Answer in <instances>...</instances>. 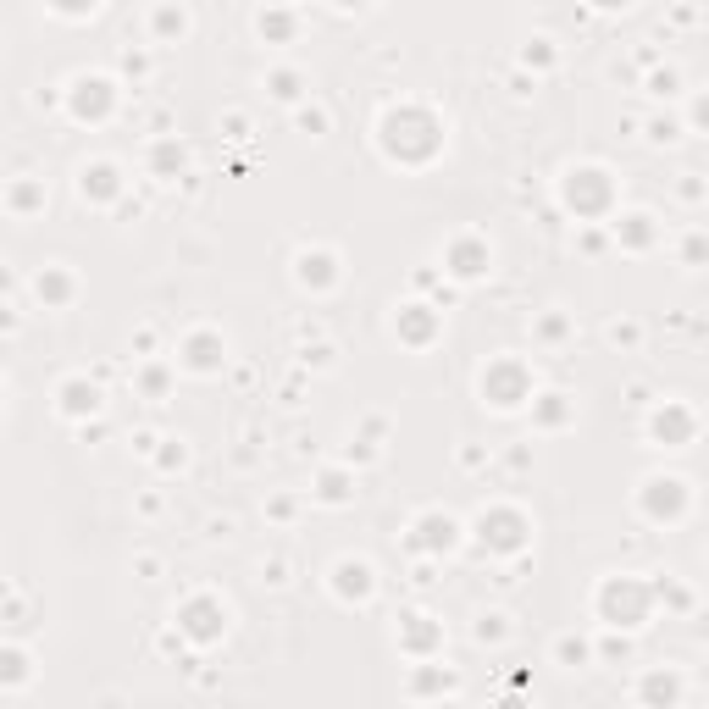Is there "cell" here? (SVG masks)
I'll return each mask as SVG.
<instances>
[{
    "mask_svg": "<svg viewBox=\"0 0 709 709\" xmlns=\"http://www.w3.org/2000/svg\"><path fill=\"white\" fill-rule=\"evenodd\" d=\"M377 139H383L388 161L399 167H427V161L444 150V122L427 106H388L377 122Z\"/></svg>",
    "mask_w": 709,
    "mask_h": 709,
    "instance_id": "cell-1",
    "label": "cell"
},
{
    "mask_svg": "<svg viewBox=\"0 0 709 709\" xmlns=\"http://www.w3.org/2000/svg\"><path fill=\"white\" fill-rule=\"evenodd\" d=\"M604 626H643L654 615V582H637V577H604L599 582V599H593Z\"/></svg>",
    "mask_w": 709,
    "mask_h": 709,
    "instance_id": "cell-2",
    "label": "cell"
},
{
    "mask_svg": "<svg viewBox=\"0 0 709 709\" xmlns=\"http://www.w3.org/2000/svg\"><path fill=\"white\" fill-rule=\"evenodd\" d=\"M560 200H565V211H577L582 222L610 217V205H615V178L599 167V161L565 167V178H560Z\"/></svg>",
    "mask_w": 709,
    "mask_h": 709,
    "instance_id": "cell-3",
    "label": "cell"
},
{
    "mask_svg": "<svg viewBox=\"0 0 709 709\" xmlns=\"http://www.w3.org/2000/svg\"><path fill=\"white\" fill-rule=\"evenodd\" d=\"M477 388H482V405H493V410H521L538 383H532V366H527V361H516V355H499V361L482 366Z\"/></svg>",
    "mask_w": 709,
    "mask_h": 709,
    "instance_id": "cell-4",
    "label": "cell"
},
{
    "mask_svg": "<svg viewBox=\"0 0 709 709\" xmlns=\"http://www.w3.org/2000/svg\"><path fill=\"white\" fill-rule=\"evenodd\" d=\"M477 538H482V549H493V554H521L532 543V521L510 505H493L477 516Z\"/></svg>",
    "mask_w": 709,
    "mask_h": 709,
    "instance_id": "cell-5",
    "label": "cell"
},
{
    "mask_svg": "<svg viewBox=\"0 0 709 709\" xmlns=\"http://www.w3.org/2000/svg\"><path fill=\"white\" fill-rule=\"evenodd\" d=\"M178 632L189 637V643H217V637L228 632V604H222L217 593H194L178 610Z\"/></svg>",
    "mask_w": 709,
    "mask_h": 709,
    "instance_id": "cell-6",
    "label": "cell"
},
{
    "mask_svg": "<svg viewBox=\"0 0 709 709\" xmlns=\"http://www.w3.org/2000/svg\"><path fill=\"white\" fill-rule=\"evenodd\" d=\"M493 266V244L482 239V233H455L444 250V272L460 277V283H477V277H488Z\"/></svg>",
    "mask_w": 709,
    "mask_h": 709,
    "instance_id": "cell-7",
    "label": "cell"
},
{
    "mask_svg": "<svg viewBox=\"0 0 709 709\" xmlns=\"http://www.w3.org/2000/svg\"><path fill=\"white\" fill-rule=\"evenodd\" d=\"M111 106H117V84H111L106 73H84V78H73V95H67V111H73L78 122H100Z\"/></svg>",
    "mask_w": 709,
    "mask_h": 709,
    "instance_id": "cell-8",
    "label": "cell"
},
{
    "mask_svg": "<svg viewBox=\"0 0 709 709\" xmlns=\"http://www.w3.org/2000/svg\"><path fill=\"white\" fill-rule=\"evenodd\" d=\"M637 510L649 521H676L687 510V482L682 477H649L637 488Z\"/></svg>",
    "mask_w": 709,
    "mask_h": 709,
    "instance_id": "cell-9",
    "label": "cell"
},
{
    "mask_svg": "<svg viewBox=\"0 0 709 709\" xmlns=\"http://www.w3.org/2000/svg\"><path fill=\"white\" fill-rule=\"evenodd\" d=\"M693 433H698V416L682 405V399H665V405L649 416V438H654V444H665V449H687V444H693Z\"/></svg>",
    "mask_w": 709,
    "mask_h": 709,
    "instance_id": "cell-10",
    "label": "cell"
},
{
    "mask_svg": "<svg viewBox=\"0 0 709 709\" xmlns=\"http://www.w3.org/2000/svg\"><path fill=\"white\" fill-rule=\"evenodd\" d=\"M178 366H183V372H194V377H211V372H222V366H228V338H222V333H211V327H205V333H189V338H183V355H178Z\"/></svg>",
    "mask_w": 709,
    "mask_h": 709,
    "instance_id": "cell-11",
    "label": "cell"
},
{
    "mask_svg": "<svg viewBox=\"0 0 709 709\" xmlns=\"http://www.w3.org/2000/svg\"><path fill=\"white\" fill-rule=\"evenodd\" d=\"M455 543H460V521L444 516V510H427L410 527V549H421V554H449Z\"/></svg>",
    "mask_w": 709,
    "mask_h": 709,
    "instance_id": "cell-12",
    "label": "cell"
},
{
    "mask_svg": "<svg viewBox=\"0 0 709 709\" xmlns=\"http://www.w3.org/2000/svg\"><path fill=\"white\" fill-rule=\"evenodd\" d=\"M399 649L416 654V660H433V654L444 649V626H433V615L410 610L405 621H399Z\"/></svg>",
    "mask_w": 709,
    "mask_h": 709,
    "instance_id": "cell-13",
    "label": "cell"
},
{
    "mask_svg": "<svg viewBox=\"0 0 709 709\" xmlns=\"http://www.w3.org/2000/svg\"><path fill=\"white\" fill-rule=\"evenodd\" d=\"M333 593L344 604H366L377 593V571H372V560H338L333 565Z\"/></svg>",
    "mask_w": 709,
    "mask_h": 709,
    "instance_id": "cell-14",
    "label": "cell"
},
{
    "mask_svg": "<svg viewBox=\"0 0 709 709\" xmlns=\"http://www.w3.org/2000/svg\"><path fill=\"white\" fill-rule=\"evenodd\" d=\"M78 194L95 200V205L117 200V194H122V167H117V161H84V167H78Z\"/></svg>",
    "mask_w": 709,
    "mask_h": 709,
    "instance_id": "cell-15",
    "label": "cell"
},
{
    "mask_svg": "<svg viewBox=\"0 0 709 709\" xmlns=\"http://www.w3.org/2000/svg\"><path fill=\"white\" fill-rule=\"evenodd\" d=\"M294 283L300 289H333L338 283V255L333 250H300V261H294Z\"/></svg>",
    "mask_w": 709,
    "mask_h": 709,
    "instance_id": "cell-16",
    "label": "cell"
},
{
    "mask_svg": "<svg viewBox=\"0 0 709 709\" xmlns=\"http://www.w3.org/2000/svg\"><path fill=\"white\" fill-rule=\"evenodd\" d=\"M438 327H444V322H438L433 305H405V311L394 316V333L405 338L410 349H427V344L438 338Z\"/></svg>",
    "mask_w": 709,
    "mask_h": 709,
    "instance_id": "cell-17",
    "label": "cell"
},
{
    "mask_svg": "<svg viewBox=\"0 0 709 709\" xmlns=\"http://www.w3.org/2000/svg\"><path fill=\"white\" fill-rule=\"evenodd\" d=\"M637 704H643V709H676V704H682V676H676V671H643V682H637Z\"/></svg>",
    "mask_w": 709,
    "mask_h": 709,
    "instance_id": "cell-18",
    "label": "cell"
},
{
    "mask_svg": "<svg viewBox=\"0 0 709 709\" xmlns=\"http://www.w3.org/2000/svg\"><path fill=\"white\" fill-rule=\"evenodd\" d=\"M34 294L45 300V311H61V305H73V294H78V277L56 261V266H45V272L34 277Z\"/></svg>",
    "mask_w": 709,
    "mask_h": 709,
    "instance_id": "cell-19",
    "label": "cell"
},
{
    "mask_svg": "<svg viewBox=\"0 0 709 709\" xmlns=\"http://www.w3.org/2000/svg\"><path fill=\"white\" fill-rule=\"evenodd\" d=\"M56 405H61V416H95L100 410V388L89 383V377H67V383L56 388Z\"/></svg>",
    "mask_w": 709,
    "mask_h": 709,
    "instance_id": "cell-20",
    "label": "cell"
},
{
    "mask_svg": "<svg viewBox=\"0 0 709 709\" xmlns=\"http://www.w3.org/2000/svg\"><path fill=\"white\" fill-rule=\"evenodd\" d=\"M654 233H660V228H654V217H649V211H632V217H621V222H615V239H621L626 250H649V244H654Z\"/></svg>",
    "mask_w": 709,
    "mask_h": 709,
    "instance_id": "cell-21",
    "label": "cell"
},
{
    "mask_svg": "<svg viewBox=\"0 0 709 709\" xmlns=\"http://www.w3.org/2000/svg\"><path fill=\"white\" fill-rule=\"evenodd\" d=\"M455 687V671H444V665H427L421 660V671L410 676V693L416 698H433V693H449Z\"/></svg>",
    "mask_w": 709,
    "mask_h": 709,
    "instance_id": "cell-22",
    "label": "cell"
},
{
    "mask_svg": "<svg viewBox=\"0 0 709 709\" xmlns=\"http://www.w3.org/2000/svg\"><path fill=\"white\" fill-rule=\"evenodd\" d=\"M532 421H538V427H565V421H571V399H565V394L532 399Z\"/></svg>",
    "mask_w": 709,
    "mask_h": 709,
    "instance_id": "cell-23",
    "label": "cell"
},
{
    "mask_svg": "<svg viewBox=\"0 0 709 709\" xmlns=\"http://www.w3.org/2000/svg\"><path fill=\"white\" fill-rule=\"evenodd\" d=\"M554 660H560L565 671H577V665L593 660V643L588 637H560V643H554Z\"/></svg>",
    "mask_w": 709,
    "mask_h": 709,
    "instance_id": "cell-24",
    "label": "cell"
},
{
    "mask_svg": "<svg viewBox=\"0 0 709 709\" xmlns=\"http://www.w3.org/2000/svg\"><path fill=\"white\" fill-rule=\"evenodd\" d=\"M266 89H272L277 100H300V95H305V78H300V73H289V67H277V73L266 78Z\"/></svg>",
    "mask_w": 709,
    "mask_h": 709,
    "instance_id": "cell-25",
    "label": "cell"
},
{
    "mask_svg": "<svg viewBox=\"0 0 709 709\" xmlns=\"http://www.w3.org/2000/svg\"><path fill=\"white\" fill-rule=\"evenodd\" d=\"M150 23H156V39H172V34H183V28H189V12H183V6H161Z\"/></svg>",
    "mask_w": 709,
    "mask_h": 709,
    "instance_id": "cell-26",
    "label": "cell"
},
{
    "mask_svg": "<svg viewBox=\"0 0 709 709\" xmlns=\"http://www.w3.org/2000/svg\"><path fill=\"white\" fill-rule=\"evenodd\" d=\"M294 23H300L294 12H261V17H255L261 39H283V34H294Z\"/></svg>",
    "mask_w": 709,
    "mask_h": 709,
    "instance_id": "cell-27",
    "label": "cell"
},
{
    "mask_svg": "<svg viewBox=\"0 0 709 709\" xmlns=\"http://www.w3.org/2000/svg\"><path fill=\"white\" fill-rule=\"evenodd\" d=\"M316 493H322L327 505H344V499H349V477H344V471H327V477L316 482Z\"/></svg>",
    "mask_w": 709,
    "mask_h": 709,
    "instance_id": "cell-28",
    "label": "cell"
},
{
    "mask_svg": "<svg viewBox=\"0 0 709 709\" xmlns=\"http://www.w3.org/2000/svg\"><path fill=\"white\" fill-rule=\"evenodd\" d=\"M682 261H687V266L709 261V233H687V244H682Z\"/></svg>",
    "mask_w": 709,
    "mask_h": 709,
    "instance_id": "cell-29",
    "label": "cell"
},
{
    "mask_svg": "<svg viewBox=\"0 0 709 709\" xmlns=\"http://www.w3.org/2000/svg\"><path fill=\"white\" fill-rule=\"evenodd\" d=\"M34 205H45V194H39L34 183H17V189H12V211H34Z\"/></svg>",
    "mask_w": 709,
    "mask_h": 709,
    "instance_id": "cell-30",
    "label": "cell"
},
{
    "mask_svg": "<svg viewBox=\"0 0 709 709\" xmlns=\"http://www.w3.org/2000/svg\"><path fill=\"white\" fill-rule=\"evenodd\" d=\"M6 665H12V671H6V682L23 687V682H28V654H23V649H6Z\"/></svg>",
    "mask_w": 709,
    "mask_h": 709,
    "instance_id": "cell-31",
    "label": "cell"
},
{
    "mask_svg": "<svg viewBox=\"0 0 709 709\" xmlns=\"http://www.w3.org/2000/svg\"><path fill=\"white\" fill-rule=\"evenodd\" d=\"M505 637V615H482L477 621V643H499Z\"/></svg>",
    "mask_w": 709,
    "mask_h": 709,
    "instance_id": "cell-32",
    "label": "cell"
},
{
    "mask_svg": "<svg viewBox=\"0 0 709 709\" xmlns=\"http://www.w3.org/2000/svg\"><path fill=\"white\" fill-rule=\"evenodd\" d=\"M676 128H682L676 117H654V122H649V139H654V145H671V139H676Z\"/></svg>",
    "mask_w": 709,
    "mask_h": 709,
    "instance_id": "cell-33",
    "label": "cell"
},
{
    "mask_svg": "<svg viewBox=\"0 0 709 709\" xmlns=\"http://www.w3.org/2000/svg\"><path fill=\"white\" fill-rule=\"evenodd\" d=\"M172 167H183V145H156V172H172Z\"/></svg>",
    "mask_w": 709,
    "mask_h": 709,
    "instance_id": "cell-34",
    "label": "cell"
},
{
    "mask_svg": "<svg viewBox=\"0 0 709 709\" xmlns=\"http://www.w3.org/2000/svg\"><path fill=\"white\" fill-rule=\"evenodd\" d=\"M139 383H145V394H150V399H161V394H167V366H150V372L139 377Z\"/></svg>",
    "mask_w": 709,
    "mask_h": 709,
    "instance_id": "cell-35",
    "label": "cell"
},
{
    "mask_svg": "<svg viewBox=\"0 0 709 709\" xmlns=\"http://www.w3.org/2000/svg\"><path fill=\"white\" fill-rule=\"evenodd\" d=\"M687 122H693L698 133H709V89H704V95L693 100V111H687Z\"/></svg>",
    "mask_w": 709,
    "mask_h": 709,
    "instance_id": "cell-36",
    "label": "cell"
},
{
    "mask_svg": "<svg viewBox=\"0 0 709 709\" xmlns=\"http://www.w3.org/2000/svg\"><path fill=\"white\" fill-rule=\"evenodd\" d=\"M532 61H538V67H549V61H554L549 39H532V45H527V67H532Z\"/></svg>",
    "mask_w": 709,
    "mask_h": 709,
    "instance_id": "cell-37",
    "label": "cell"
},
{
    "mask_svg": "<svg viewBox=\"0 0 709 709\" xmlns=\"http://www.w3.org/2000/svg\"><path fill=\"white\" fill-rule=\"evenodd\" d=\"M649 89H654V95H676V67H665V73H654V78H649Z\"/></svg>",
    "mask_w": 709,
    "mask_h": 709,
    "instance_id": "cell-38",
    "label": "cell"
},
{
    "mask_svg": "<svg viewBox=\"0 0 709 709\" xmlns=\"http://www.w3.org/2000/svg\"><path fill=\"white\" fill-rule=\"evenodd\" d=\"M538 333H543V338H565V316H543Z\"/></svg>",
    "mask_w": 709,
    "mask_h": 709,
    "instance_id": "cell-39",
    "label": "cell"
},
{
    "mask_svg": "<svg viewBox=\"0 0 709 709\" xmlns=\"http://www.w3.org/2000/svg\"><path fill=\"white\" fill-rule=\"evenodd\" d=\"M433 709H455V704H433Z\"/></svg>",
    "mask_w": 709,
    "mask_h": 709,
    "instance_id": "cell-40",
    "label": "cell"
}]
</instances>
